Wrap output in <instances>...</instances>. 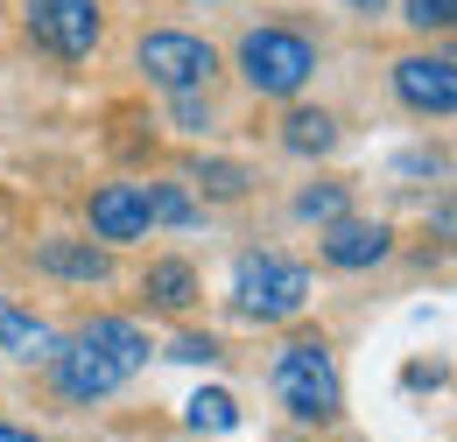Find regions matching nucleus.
<instances>
[{"mask_svg": "<svg viewBox=\"0 0 457 442\" xmlns=\"http://www.w3.org/2000/svg\"><path fill=\"white\" fill-rule=\"evenodd\" d=\"M0 442H43L36 429H21V422H0Z\"/></svg>", "mask_w": 457, "mask_h": 442, "instance_id": "21", "label": "nucleus"}, {"mask_svg": "<svg viewBox=\"0 0 457 442\" xmlns=\"http://www.w3.org/2000/svg\"><path fill=\"white\" fill-rule=\"evenodd\" d=\"M239 78L261 92V99H295L310 78H317V43L288 21H261L239 36Z\"/></svg>", "mask_w": 457, "mask_h": 442, "instance_id": "4", "label": "nucleus"}, {"mask_svg": "<svg viewBox=\"0 0 457 442\" xmlns=\"http://www.w3.org/2000/svg\"><path fill=\"white\" fill-rule=\"evenodd\" d=\"M268 387H275V400H282L295 422H310V429H331L345 414V380H338V358H331V337L324 331L282 337V351H275V365H268Z\"/></svg>", "mask_w": 457, "mask_h": 442, "instance_id": "2", "label": "nucleus"}, {"mask_svg": "<svg viewBox=\"0 0 457 442\" xmlns=\"http://www.w3.org/2000/svg\"><path fill=\"white\" fill-rule=\"evenodd\" d=\"M190 176H197V190H204L212 204H239V197L253 190V168H246V162H226V155H204Z\"/></svg>", "mask_w": 457, "mask_h": 442, "instance_id": "14", "label": "nucleus"}, {"mask_svg": "<svg viewBox=\"0 0 457 442\" xmlns=\"http://www.w3.org/2000/svg\"><path fill=\"white\" fill-rule=\"evenodd\" d=\"M36 274L63 281V288H106L113 281V246H99V239H43L36 246Z\"/></svg>", "mask_w": 457, "mask_h": 442, "instance_id": "10", "label": "nucleus"}, {"mask_svg": "<svg viewBox=\"0 0 457 442\" xmlns=\"http://www.w3.org/2000/svg\"><path fill=\"white\" fill-rule=\"evenodd\" d=\"M401 21H408L415 36H444V29L457 21V0H408V7H401Z\"/></svg>", "mask_w": 457, "mask_h": 442, "instance_id": "17", "label": "nucleus"}, {"mask_svg": "<svg viewBox=\"0 0 457 442\" xmlns=\"http://www.w3.org/2000/svg\"><path fill=\"white\" fill-rule=\"evenodd\" d=\"M395 253V225L380 218H331L324 225V267H338V274H359V267H380Z\"/></svg>", "mask_w": 457, "mask_h": 442, "instance_id": "9", "label": "nucleus"}, {"mask_svg": "<svg viewBox=\"0 0 457 442\" xmlns=\"http://www.w3.org/2000/svg\"><path fill=\"white\" fill-rule=\"evenodd\" d=\"M170 119L183 134H212V99L204 92H170Z\"/></svg>", "mask_w": 457, "mask_h": 442, "instance_id": "18", "label": "nucleus"}, {"mask_svg": "<svg viewBox=\"0 0 457 442\" xmlns=\"http://www.w3.org/2000/svg\"><path fill=\"white\" fill-rule=\"evenodd\" d=\"M183 422L204 429V436H232V429H239V400H232L226 387H204V393L183 400Z\"/></svg>", "mask_w": 457, "mask_h": 442, "instance_id": "15", "label": "nucleus"}, {"mask_svg": "<svg viewBox=\"0 0 457 442\" xmlns=\"http://www.w3.org/2000/svg\"><path fill=\"white\" fill-rule=\"evenodd\" d=\"M134 63H141V78L155 92H204L212 70H219V50L204 36H190V29H148L134 43Z\"/></svg>", "mask_w": 457, "mask_h": 442, "instance_id": "6", "label": "nucleus"}, {"mask_svg": "<svg viewBox=\"0 0 457 442\" xmlns=\"http://www.w3.org/2000/svg\"><path fill=\"white\" fill-rule=\"evenodd\" d=\"M63 337L43 323V316H29V309H14V302H0V358H21V365H50L57 358Z\"/></svg>", "mask_w": 457, "mask_h": 442, "instance_id": "12", "label": "nucleus"}, {"mask_svg": "<svg viewBox=\"0 0 457 442\" xmlns=\"http://www.w3.org/2000/svg\"><path fill=\"white\" fill-rule=\"evenodd\" d=\"M21 36L57 63H85L106 43V0H21Z\"/></svg>", "mask_w": 457, "mask_h": 442, "instance_id": "5", "label": "nucleus"}, {"mask_svg": "<svg viewBox=\"0 0 457 442\" xmlns=\"http://www.w3.org/2000/svg\"><path fill=\"white\" fill-rule=\"evenodd\" d=\"M345 7H366V14H380V7H387V0H345Z\"/></svg>", "mask_w": 457, "mask_h": 442, "instance_id": "22", "label": "nucleus"}, {"mask_svg": "<svg viewBox=\"0 0 457 442\" xmlns=\"http://www.w3.org/2000/svg\"><path fill=\"white\" fill-rule=\"evenodd\" d=\"M310 309V267L288 253H239L232 267V316L239 323H295Z\"/></svg>", "mask_w": 457, "mask_h": 442, "instance_id": "3", "label": "nucleus"}, {"mask_svg": "<svg viewBox=\"0 0 457 442\" xmlns=\"http://www.w3.org/2000/svg\"><path fill=\"white\" fill-rule=\"evenodd\" d=\"M141 365H148V331H141L134 316H92L71 344H57L50 387H57V400H71V407H92V400L120 393Z\"/></svg>", "mask_w": 457, "mask_h": 442, "instance_id": "1", "label": "nucleus"}, {"mask_svg": "<svg viewBox=\"0 0 457 442\" xmlns=\"http://www.w3.org/2000/svg\"><path fill=\"white\" fill-rule=\"evenodd\" d=\"M197 295H204V281L190 260H148V274H141V302L155 309V316H190L197 309Z\"/></svg>", "mask_w": 457, "mask_h": 442, "instance_id": "11", "label": "nucleus"}, {"mask_svg": "<svg viewBox=\"0 0 457 442\" xmlns=\"http://www.w3.org/2000/svg\"><path fill=\"white\" fill-rule=\"evenodd\" d=\"M148 211H155V225L190 232V225H197V197H190L183 183H148Z\"/></svg>", "mask_w": 457, "mask_h": 442, "instance_id": "16", "label": "nucleus"}, {"mask_svg": "<svg viewBox=\"0 0 457 442\" xmlns=\"http://www.w3.org/2000/svg\"><path fill=\"white\" fill-rule=\"evenodd\" d=\"M85 225H92L99 246H134V239H148V232H155L148 190H141V183H99V190L85 197Z\"/></svg>", "mask_w": 457, "mask_h": 442, "instance_id": "8", "label": "nucleus"}, {"mask_svg": "<svg viewBox=\"0 0 457 442\" xmlns=\"http://www.w3.org/2000/svg\"><path fill=\"white\" fill-rule=\"evenodd\" d=\"M395 99L408 112H422V119H451L457 112V63L444 50H408L395 56Z\"/></svg>", "mask_w": 457, "mask_h": 442, "instance_id": "7", "label": "nucleus"}, {"mask_svg": "<svg viewBox=\"0 0 457 442\" xmlns=\"http://www.w3.org/2000/svg\"><path fill=\"white\" fill-rule=\"evenodd\" d=\"M170 358H183V365H219V358H226V344H219L212 331H204V337H197V331H183V337L170 344Z\"/></svg>", "mask_w": 457, "mask_h": 442, "instance_id": "20", "label": "nucleus"}, {"mask_svg": "<svg viewBox=\"0 0 457 442\" xmlns=\"http://www.w3.org/2000/svg\"><path fill=\"white\" fill-rule=\"evenodd\" d=\"M295 211H303V218H345V183H317V190H303V197H295Z\"/></svg>", "mask_w": 457, "mask_h": 442, "instance_id": "19", "label": "nucleus"}, {"mask_svg": "<svg viewBox=\"0 0 457 442\" xmlns=\"http://www.w3.org/2000/svg\"><path fill=\"white\" fill-rule=\"evenodd\" d=\"M345 134H338V112L324 106H288L282 112V148L288 155H331Z\"/></svg>", "mask_w": 457, "mask_h": 442, "instance_id": "13", "label": "nucleus"}]
</instances>
